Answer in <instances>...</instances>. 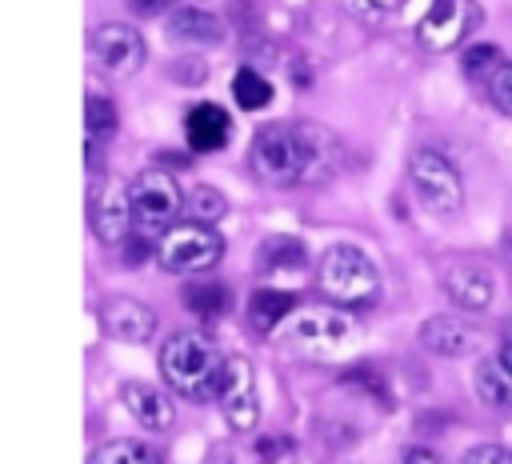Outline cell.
<instances>
[{
  "label": "cell",
  "instance_id": "16",
  "mask_svg": "<svg viewBox=\"0 0 512 464\" xmlns=\"http://www.w3.org/2000/svg\"><path fill=\"white\" fill-rule=\"evenodd\" d=\"M232 136V120L224 112V104L216 100H200L184 112V140L192 152H220Z\"/></svg>",
  "mask_w": 512,
  "mask_h": 464
},
{
  "label": "cell",
  "instance_id": "2",
  "mask_svg": "<svg viewBox=\"0 0 512 464\" xmlns=\"http://www.w3.org/2000/svg\"><path fill=\"white\" fill-rule=\"evenodd\" d=\"M316 288L336 308H364L380 296V268L356 244H328L316 264Z\"/></svg>",
  "mask_w": 512,
  "mask_h": 464
},
{
  "label": "cell",
  "instance_id": "14",
  "mask_svg": "<svg viewBox=\"0 0 512 464\" xmlns=\"http://www.w3.org/2000/svg\"><path fill=\"white\" fill-rule=\"evenodd\" d=\"M120 404L128 408V416L144 428V432H172L176 424V404L164 388L148 384V380H124L120 384Z\"/></svg>",
  "mask_w": 512,
  "mask_h": 464
},
{
  "label": "cell",
  "instance_id": "6",
  "mask_svg": "<svg viewBox=\"0 0 512 464\" xmlns=\"http://www.w3.org/2000/svg\"><path fill=\"white\" fill-rule=\"evenodd\" d=\"M288 340L292 348L308 352V356H324V360H344L356 352L360 344V328L352 324V316L336 312V308H304L296 312V320L288 324Z\"/></svg>",
  "mask_w": 512,
  "mask_h": 464
},
{
  "label": "cell",
  "instance_id": "30",
  "mask_svg": "<svg viewBox=\"0 0 512 464\" xmlns=\"http://www.w3.org/2000/svg\"><path fill=\"white\" fill-rule=\"evenodd\" d=\"M172 80H176V84H204V80H208V64H204L200 56H180V60L172 64Z\"/></svg>",
  "mask_w": 512,
  "mask_h": 464
},
{
  "label": "cell",
  "instance_id": "29",
  "mask_svg": "<svg viewBox=\"0 0 512 464\" xmlns=\"http://www.w3.org/2000/svg\"><path fill=\"white\" fill-rule=\"evenodd\" d=\"M460 464H512V448H504V444H472L460 456Z\"/></svg>",
  "mask_w": 512,
  "mask_h": 464
},
{
  "label": "cell",
  "instance_id": "37",
  "mask_svg": "<svg viewBox=\"0 0 512 464\" xmlns=\"http://www.w3.org/2000/svg\"><path fill=\"white\" fill-rule=\"evenodd\" d=\"M500 248H504V256H508V260H512V228H508V232H504V240H500Z\"/></svg>",
  "mask_w": 512,
  "mask_h": 464
},
{
  "label": "cell",
  "instance_id": "23",
  "mask_svg": "<svg viewBox=\"0 0 512 464\" xmlns=\"http://www.w3.org/2000/svg\"><path fill=\"white\" fill-rule=\"evenodd\" d=\"M88 464H164L160 452L136 436H116V440H104L100 448H92Z\"/></svg>",
  "mask_w": 512,
  "mask_h": 464
},
{
  "label": "cell",
  "instance_id": "9",
  "mask_svg": "<svg viewBox=\"0 0 512 464\" xmlns=\"http://www.w3.org/2000/svg\"><path fill=\"white\" fill-rule=\"evenodd\" d=\"M216 404L224 412V424L236 436L256 432V424H260V392H256V368L248 364V356H228Z\"/></svg>",
  "mask_w": 512,
  "mask_h": 464
},
{
  "label": "cell",
  "instance_id": "19",
  "mask_svg": "<svg viewBox=\"0 0 512 464\" xmlns=\"http://www.w3.org/2000/svg\"><path fill=\"white\" fill-rule=\"evenodd\" d=\"M296 312V292H280V288H256L248 300V324L260 336H272L288 316Z\"/></svg>",
  "mask_w": 512,
  "mask_h": 464
},
{
  "label": "cell",
  "instance_id": "22",
  "mask_svg": "<svg viewBox=\"0 0 512 464\" xmlns=\"http://www.w3.org/2000/svg\"><path fill=\"white\" fill-rule=\"evenodd\" d=\"M308 264V248L296 236H268L256 252V268L260 272H296Z\"/></svg>",
  "mask_w": 512,
  "mask_h": 464
},
{
  "label": "cell",
  "instance_id": "10",
  "mask_svg": "<svg viewBox=\"0 0 512 464\" xmlns=\"http://www.w3.org/2000/svg\"><path fill=\"white\" fill-rule=\"evenodd\" d=\"M132 196H128V184L116 180V176H100L92 188H88V224L96 232L100 244H120L132 224Z\"/></svg>",
  "mask_w": 512,
  "mask_h": 464
},
{
  "label": "cell",
  "instance_id": "4",
  "mask_svg": "<svg viewBox=\"0 0 512 464\" xmlns=\"http://www.w3.org/2000/svg\"><path fill=\"white\" fill-rule=\"evenodd\" d=\"M408 184L420 208L432 216H456L464 208V180L456 164L436 148H416L408 156Z\"/></svg>",
  "mask_w": 512,
  "mask_h": 464
},
{
  "label": "cell",
  "instance_id": "1",
  "mask_svg": "<svg viewBox=\"0 0 512 464\" xmlns=\"http://www.w3.org/2000/svg\"><path fill=\"white\" fill-rule=\"evenodd\" d=\"M224 368H228V356H220V348L204 332L184 328L160 344V376L172 392H180L188 400L220 396Z\"/></svg>",
  "mask_w": 512,
  "mask_h": 464
},
{
  "label": "cell",
  "instance_id": "36",
  "mask_svg": "<svg viewBox=\"0 0 512 464\" xmlns=\"http://www.w3.org/2000/svg\"><path fill=\"white\" fill-rule=\"evenodd\" d=\"M500 360L512 368V332H508V336H504V344H500Z\"/></svg>",
  "mask_w": 512,
  "mask_h": 464
},
{
  "label": "cell",
  "instance_id": "35",
  "mask_svg": "<svg viewBox=\"0 0 512 464\" xmlns=\"http://www.w3.org/2000/svg\"><path fill=\"white\" fill-rule=\"evenodd\" d=\"M364 12H392V8H400L404 0H356Z\"/></svg>",
  "mask_w": 512,
  "mask_h": 464
},
{
  "label": "cell",
  "instance_id": "28",
  "mask_svg": "<svg viewBox=\"0 0 512 464\" xmlns=\"http://www.w3.org/2000/svg\"><path fill=\"white\" fill-rule=\"evenodd\" d=\"M488 96H492V104H496L504 116H512V60H504V64L492 72Z\"/></svg>",
  "mask_w": 512,
  "mask_h": 464
},
{
  "label": "cell",
  "instance_id": "21",
  "mask_svg": "<svg viewBox=\"0 0 512 464\" xmlns=\"http://www.w3.org/2000/svg\"><path fill=\"white\" fill-rule=\"evenodd\" d=\"M184 308L192 312V316H200V320H220V316H228V308H232V292H228V284H220V280H196V284H188L184 288Z\"/></svg>",
  "mask_w": 512,
  "mask_h": 464
},
{
  "label": "cell",
  "instance_id": "34",
  "mask_svg": "<svg viewBox=\"0 0 512 464\" xmlns=\"http://www.w3.org/2000/svg\"><path fill=\"white\" fill-rule=\"evenodd\" d=\"M172 0H128V8L136 12V16H156L160 8H168Z\"/></svg>",
  "mask_w": 512,
  "mask_h": 464
},
{
  "label": "cell",
  "instance_id": "5",
  "mask_svg": "<svg viewBox=\"0 0 512 464\" xmlns=\"http://www.w3.org/2000/svg\"><path fill=\"white\" fill-rule=\"evenodd\" d=\"M220 252H224L220 232H212V224H200V220H176L156 240V264L172 276L204 272L220 260Z\"/></svg>",
  "mask_w": 512,
  "mask_h": 464
},
{
  "label": "cell",
  "instance_id": "12",
  "mask_svg": "<svg viewBox=\"0 0 512 464\" xmlns=\"http://www.w3.org/2000/svg\"><path fill=\"white\" fill-rule=\"evenodd\" d=\"M420 344L436 356H472L480 352V328L464 312H436L420 324Z\"/></svg>",
  "mask_w": 512,
  "mask_h": 464
},
{
  "label": "cell",
  "instance_id": "25",
  "mask_svg": "<svg viewBox=\"0 0 512 464\" xmlns=\"http://www.w3.org/2000/svg\"><path fill=\"white\" fill-rule=\"evenodd\" d=\"M232 100H236L244 112H260V108L272 104V80H268L264 72H256L252 64H244V68H236V76H232Z\"/></svg>",
  "mask_w": 512,
  "mask_h": 464
},
{
  "label": "cell",
  "instance_id": "32",
  "mask_svg": "<svg viewBox=\"0 0 512 464\" xmlns=\"http://www.w3.org/2000/svg\"><path fill=\"white\" fill-rule=\"evenodd\" d=\"M400 464H444V460H440V452L428 448V444H408V448L400 452Z\"/></svg>",
  "mask_w": 512,
  "mask_h": 464
},
{
  "label": "cell",
  "instance_id": "18",
  "mask_svg": "<svg viewBox=\"0 0 512 464\" xmlns=\"http://www.w3.org/2000/svg\"><path fill=\"white\" fill-rule=\"evenodd\" d=\"M168 36L196 44V48H212L224 40V20L212 8H196V4H180L168 16Z\"/></svg>",
  "mask_w": 512,
  "mask_h": 464
},
{
  "label": "cell",
  "instance_id": "20",
  "mask_svg": "<svg viewBox=\"0 0 512 464\" xmlns=\"http://www.w3.org/2000/svg\"><path fill=\"white\" fill-rule=\"evenodd\" d=\"M472 388L488 408H512V368L496 356V360H480L472 372Z\"/></svg>",
  "mask_w": 512,
  "mask_h": 464
},
{
  "label": "cell",
  "instance_id": "11",
  "mask_svg": "<svg viewBox=\"0 0 512 464\" xmlns=\"http://www.w3.org/2000/svg\"><path fill=\"white\" fill-rule=\"evenodd\" d=\"M88 40H92L88 48H92L96 64H100L108 76H132V72L144 68L148 48H144V36H140L132 24H100Z\"/></svg>",
  "mask_w": 512,
  "mask_h": 464
},
{
  "label": "cell",
  "instance_id": "7",
  "mask_svg": "<svg viewBox=\"0 0 512 464\" xmlns=\"http://www.w3.org/2000/svg\"><path fill=\"white\" fill-rule=\"evenodd\" d=\"M480 20L484 12L476 0H432V8L416 20L412 40L424 52H452L480 28Z\"/></svg>",
  "mask_w": 512,
  "mask_h": 464
},
{
  "label": "cell",
  "instance_id": "17",
  "mask_svg": "<svg viewBox=\"0 0 512 464\" xmlns=\"http://www.w3.org/2000/svg\"><path fill=\"white\" fill-rule=\"evenodd\" d=\"M300 128H304V144H308V184L332 180L344 168V160H348L344 140L332 128L316 124V120H300Z\"/></svg>",
  "mask_w": 512,
  "mask_h": 464
},
{
  "label": "cell",
  "instance_id": "24",
  "mask_svg": "<svg viewBox=\"0 0 512 464\" xmlns=\"http://www.w3.org/2000/svg\"><path fill=\"white\" fill-rule=\"evenodd\" d=\"M120 128V112L112 104V96L104 92H88L84 96V132H88V144H104L112 140Z\"/></svg>",
  "mask_w": 512,
  "mask_h": 464
},
{
  "label": "cell",
  "instance_id": "8",
  "mask_svg": "<svg viewBox=\"0 0 512 464\" xmlns=\"http://www.w3.org/2000/svg\"><path fill=\"white\" fill-rule=\"evenodd\" d=\"M128 196H132V216L144 232H160L172 228L180 208H184V192L176 184L172 172L164 168H144L128 180Z\"/></svg>",
  "mask_w": 512,
  "mask_h": 464
},
{
  "label": "cell",
  "instance_id": "27",
  "mask_svg": "<svg viewBox=\"0 0 512 464\" xmlns=\"http://www.w3.org/2000/svg\"><path fill=\"white\" fill-rule=\"evenodd\" d=\"M504 64V56H500V48L496 44H472V48H464V56H460V68L472 76V80H492V72Z\"/></svg>",
  "mask_w": 512,
  "mask_h": 464
},
{
  "label": "cell",
  "instance_id": "15",
  "mask_svg": "<svg viewBox=\"0 0 512 464\" xmlns=\"http://www.w3.org/2000/svg\"><path fill=\"white\" fill-rule=\"evenodd\" d=\"M100 328L112 336V340H124V344H148L156 336V312L132 296H112L100 304Z\"/></svg>",
  "mask_w": 512,
  "mask_h": 464
},
{
  "label": "cell",
  "instance_id": "26",
  "mask_svg": "<svg viewBox=\"0 0 512 464\" xmlns=\"http://www.w3.org/2000/svg\"><path fill=\"white\" fill-rule=\"evenodd\" d=\"M184 212L188 220H200V224H216L224 212H228V196L212 184H196L188 196H184Z\"/></svg>",
  "mask_w": 512,
  "mask_h": 464
},
{
  "label": "cell",
  "instance_id": "31",
  "mask_svg": "<svg viewBox=\"0 0 512 464\" xmlns=\"http://www.w3.org/2000/svg\"><path fill=\"white\" fill-rule=\"evenodd\" d=\"M292 440L288 436H268V440H260V456L268 460V464H276V460H284V456H292Z\"/></svg>",
  "mask_w": 512,
  "mask_h": 464
},
{
  "label": "cell",
  "instance_id": "33",
  "mask_svg": "<svg viewBox=\"0 0 512 464\" xmlns=\"http://www.w3.org/2000/svg\"><path fill=\"white\" fill-rule=\"evenodd\" d=\"M148 252L156 256V248H152V240H132V244H124V264H128V268H140Z\"/></svg>",
  "mask_w": 512,
  "mask_h": 464
},
{
  "label": "cell",
  "instance_id": "3",
  "mask_svg": "<svg viewBox=\"0 0 512 464\" xmlns=\"http://www.w3.org/2000/svg\"><path fill=\"white\" fill-rule=\"evenodd\" d=\"M248 168L268 188L308 184V144L300 124H264L248 144Z\"/></svg>",
  "mask_w": 512,
  "mask_h": 464
},
{
  "label": "cell",
  "instance_id": "13",
  "mask_svg": "<svg viewBox=\"0 0 512 464\" xmlns=\"http://www.w3.org/2000/svg\"><path fill=\"white\" fill-rule=\"evenodd\" d=\"M440 288L448 292V300L460 308V312H484L492 308V296H496V280L488 268L472 264V260H456L440 272Z\"/></svg>",
  "mask_w": 512,
  "mask_h": 464
}]
</instances>
